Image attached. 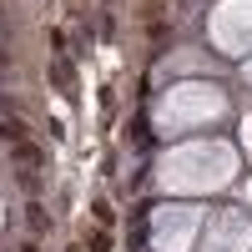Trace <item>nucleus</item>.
<instances>
[{
    "instance_id": "nucleus-1",
    "label": "nucleus",
    "mask_w": 252,
    "mask_h": 252,
    "mask_svg": "<svg viewBox=\"0 0 252 252\" xmlns=\"http://www.w3.org/2000/svg\"><path fill=\"white\" fill-rule=\"evenodd\" d=\"M51 76H56V86L66 91V96L76 91V76H71V66H66V61H56V66H51Z\"/></svg>"
},
{
    "instance_id": "nucleus-2",
    "label": "nucleus",
    "mask_w": 252,
    "mask_h": 252,
    "mask_svg": "<svg viewBox=\"0 0 252 252\" xmlns=\"http://www.w3.org/2000/svg\"><path fill=\"white\" fill-rule=\"evenodd\" d=\"M20 136H26V126L15 116H0V141H20Z\"/></svg>"
},
{
    "instance_id": "nucleus-3",
    "label": "nucleus",
    "mask_w": 252,
    "mask_h": 252,
    "mask_svg": "<svg viewBox=\"0 0 252 252\" xmlns=\"http://www.w3.org/2000/svg\"><path fill=\"white\" fill-rule=\"evenodd\" d=\"M15 161H20V166H35L40 152H35V146H26V141H15Z\"/></svg>"
},
{
    "instance_id": "nucleus-4",
    "label": "nucleus",
    "mask_w": 252,
    "mask_h": 252,
    "mask_svg": "<svg viewBox=\"0 0 252 252\" xmlns=\"http://www.w3.org/2000/svg\"><path fill=\"white\" fill-rule=\"evenodd\" d=\"M26 222L35 227V232H46V227H51V217H46V212H40V207H35V202L26 207Z\"/></svg>"
},
{
    "instance_id": "nucleus-5",
    "label": "nucleus",
    "mask_w": 252,
    "mask_h": 252,
    "mask_svg": "<svg viewBox=\"0 0 252 252\" xmlns=\"http://www.w3.org/2000/svg\"><path fill=\"white\" fill-rule=\"evenodd\" d=\"M0 61H10V26L0 20Z\"/></svg>"
},
{
    "instance_id": "nucleus-6",
    "label": "nucleus",
    "mask_w": 252,
    "mask_h": 252,
    "mask_svg": "<svg viewBox=\"0 0 252 252\" xmlns=\"http://www.w3.org/2000/svg\"><path fill=\"white\" fill-rule=\"evenodd\" d=\"M0 15H5V0H0Z\"/></svg>"
}]
</instances>
